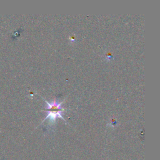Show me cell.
Wrapping results in <instances>:
<instances>
[{"instance_id": "6da1fadb", "label": "cell", "mask_w": 160, "mask_h": 160, "mask_svg": "<svg viewBox=\"0 0 160 160\" xmlns=\"http://www.w3.org/2000/svg\"><path fill=\"white\" fill-rule=\"evenodd\" d=\"M45 101L47 103V108H46V110H46L48 112V115L43 121V122L45 121L47 119H49V122L54 123L57 118H61L64 121H65V119L63 116V113L65 111L66 109L63 108L61 107V104H63V101L58 102L56 99H55L51 103L46 101L45 99Z\"/></svg>"}]
</instances>
